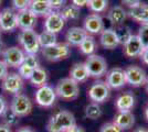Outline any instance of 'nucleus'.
Returning <instances> with one entry per match:
<instances>
[{
	"instance_id": "1",
	"label": "nucleus",
	"mask_w": 148,
	"mask_h": 132,
	"mask_svg": "<svg viewBox=\"0 0 148 132\" xmlns=\"http://www.w3.org/2000/svg\"><path fill=\"white\" fill-rule=\"evenodd\" d=\"M76 125L75 117L68 110H61L54 113L47 125L48 132H65Z\"/></svg>"
},
{
	"instance_id": "2",
	"label": "nucleus",
	"mask_w": 148,
	"mask_h": 132,
	"mask_svg": "<svg viewBox=\"0 0 148 132\" xmlns=\"http://www.w3.org/2000/svg\"><path fill=\"white\" fill-rule=\"evenodd\" d=\"M56 96L63 100H74L80 95V87L79 84L72 78H62L56 84Z\"/></svg>"
},
{
	"instance_id": "3",
	"label": "nucleus",
	"mask_w": 148,
	"mask_h": 132,
	"mask_svg": "<svg viewBox=\"0 0 148 132\" xmlns=\"http://www.w3.org/2000/svg\"><path fill=\"white\" fill-rule=\"evenodd\" d=\"M19 43L25 54H36L41 50L38 33L33 30H21L18 35Z\"/></svg>"
},
{
	"instance_id": "4",
	"label": "nucleus",
	"mask_w": 148,
	"mask_h": 132,
	"mask_svg": "<svg viewBox=\"0 0 148 132\" xmlns=\"http://www.w3.org/2000/svg\"><path fill=\"white\" fill-rule=\"evenodd\" d=\"M84 65L88 72L90 77L93 78H101L107 73V62L105 61L104 57L97 54H92L87 56Z\"/></svg>"
},
{
	"instance_id": "5",
	"label": "nucleus",
	"mask_w": 148,
	"mask_h": 132,
	"mask_svg": "<svg viewBox=\"0 0 148 132\" xmlns=\"http://www.w3.org/2000/svg\"><path fill=\"white\" fill-rule=\"evenodd\" d=\"M41 53L45 60L50 62H58L71 55V46L68 43H56L49 47L41 49Z\"/></svg>"
},
{
	"instance_id": "6",
	"label": "nucleus",
	"mask_w": 148,
	"mask_h": 132,
	"mask_svg": "<svg viewBox=\"0 0 148 132\" xmlns=\"http://www.w3.org/2000/svg\"><path fill=\"white\" fill-rule=\"evenodd\" d=\"M88 98L93 101V102H97V104H102L105 102L110 98L111 96V88L108 87V85L106 82L103 81H96L91 85V87L88 88Z\"/></svg>"
},
{
	"instance_id": "7",
	"label": "nucleus",
	"mask_w": 148,
	"mask_h": 132,
	"mask_svg": "<svg viewBox=\"0 0 148 132\" xmlns=\"http://www.w3.org/2000/svg\"><path fill=\"white\" fill-rule=\"evenodd\" d=\"M34 99H36V102L41 107H52L56 100V89H53V87L45 84L43 86L38 88L36 95H34Z\"/></svg>"
},
{
	"instance_id": "8",
	"label": "nucleus",
	"mask_w": 148,
	"mask_h": 132,
	"mask_svg": "<svg viewBox=\"0 0 148 132\" xmlns=\"http://www.w3.org/2000/svg\"><path fill=\"white\" fill-rule=\"evenodd\" d=\"M10 108L18 117H25L32 111V101L27 95L20 93L13 96Z\"/></svg>"
},
{
	"instance_id": "9",
	"label": "nucleus",
	"mask_w": 148,
	"mask_h": 132,
	"mask_svg": "<svg viewBox=\"0 0 148 132\" xmlns=\"http://www.w3.org/2000/svg\"><path fill=\"white\" fill-rule=\"evenodd\" d=\"M25 53L18 46H10L7 47L2 53L3 62L7 64L8 67H14L18 68L25 61Z\"/></svg>"
},
{
	"instance_id": "10",
	"label": "nucleus",
	"mask_w": 148,
	"mask_h": 132,
	"mask_svg": "<svg viewBox=\"0 0 148 132\" xmlns=\"http://www.w3.org/2000/svg\"><path fill=\"white\" fill-rule=\"evenodd\" d=\"M125 70V76H126V83L130 84L133 87H140L143 85H145L147 75L146 72L136 65H130Z\"/></svg>"
},
{
	"instance_id": "11",
	"label": "nucleus",
	"mask_w": 148,
	"mask_h": 132,
	"mask_svg": "<svg viewBox=\"0 0 148 132\" xmlns=\"http://www.w3.org/2000/svg\"><path fill=\"white\" fill-rule=\"evenodd\" d=\"M18 28L17 12L12 8H5L0 11V29L3 32H12Z\"/></svg>"
},
{
	"instance_id": "12",
	"label": "nucleus",
	"mask_w": 148,
	"mask_h": 132,
	"mask_svg": "<svg viewBox=\"0 0 148 132\" xmlns=\"http://www.w3.org/2000/svg\"><path fill=\"white\" fill-rule=\"evenodd\" d=\"M23 88V78L18 73H8L2 79V89L9 94H20Z\"/></svg>"
},
{
	"instance_id": "13",
	"label": "nucleus",
	"mask_w": 148,
	"mask_h": 132,
	"mask_svg": "<svg viewBox=\"0 0 148 132\" xmlns=\"http://www.w3.org/2000/svg\"><path fill=\"white\" fill-rule=\"evenodd\" d=\"M106 84L111 89H121L124 87L126 83L125 70L121 67H114L106 73Z\"/></svg>"
},
{
	"instance_id": "14",
	"label": "nucleus",
	"mask_w": 148,
	"mask_h": 132,
	"mask_svg": "<svg viewBox=\"0 0 148 132\" xmlns=\"http://www.w3.org/2000/svg\"><path fill=\"white\" fill-rule=\"evenodd\" d=\"M83 29L87 32V34H101L104 30V21L99 13H91L84 19Z\"/></svg>"
},
{
	"instance_id": "15",
	"label": "nucleus",
	"mask_w": 148,
	"mask_h": 132,
	"mask_svg": "<svg viewBox=\"0 0 148 132\" xmlns=\"http://www.w3.org/2000/svg\"><path fill=\"white\" fill-rule=\"evenodd\" d=\"M64 25H65V20L63 19V17L59 11H52L49 16H47L43 23L44 30L56 34L63 30Z\"/></svg>"
},
{
	"instance_id": "16",
	"label": "nucleus",
	"mask_w": 148,
	"mask_h": 132,
	"mask_svg": "<svg viewBox=\"0 0 148 132\" xmlns=\"http://www.w3.org/2000/svg\"><path fill=\"white\" fill-rule=\"evenodd\" d=\"M143 50H144V45L138 38V35L132 34L130 38L123 44L124 54L127 57H130V58L140 56Z\"/></svg>"
},
{
	"instance_id": "17",
	"label": "nucleus",
	"mask_w": 148,
	"mask_h": 132,
	"mask_svg": "<svg viewBox=\"0 0 148 132\" xmlns=\"http://www.w3.org/2000/svg\"><path fill=\"white\" fill-rule=\"evenodd\" d=\"M17 17H18V28H20L21 30H33L36 28L38 17L29 8L18 11Z\"/></svg>"
},
{
	"instance_id": "18",
	"label": "nucleus",
	"mask_w": 148,
	"mask_h": 132,
	"mask_svg": "<svg viewBox=\"0 0 148 132\" xmlns=\"http://www.w3.org/2000/svg\"><path fill=\"white\" fill-rule=\"evenodd\" d=\"M99 42H101V45L107 50H113L119 45L117 33L114 29H104L101 32Z\"/></svg>"
},
{
	"instance_id": "19",
	"label": "nucleus",
	"mask_w": 148,
	"mask_h": 132,
	"mask_svg": "<svg viewBox=\"0 0 148 132\" xmlns=\"http://www.w3.org/2000/svg\"><path fill=\"white\" fill-rule=\"evenodd\" d=\"M127 14L132 19L140 23V24H148V5L140 2L136 6L130 8Z\"/></svg>"
},
{
	"instance_id": "20",
	"label": "nucleus",
	"mask_w": 148,
	"mask_h": 132,
	"mask_svg": "<svg viewBox=\"0 0 148 132\" xmlns=\"http://www.w3.org/2000/svg\"><path fill=\"white\" fill-rule=\"evenodd\" d=\"M87 35V32L80 26H72L70 28L66 34H65V40L66 43L70 46H79L82 41L85 39V37Z\"/></svg>"
},
{
	"instance_id": "21",
	"label": "nucleus",
	"mask_w": 148,
	"mask_h": 132,
	"mask_svg": "<svg viewBox=\"0 0 148 132\" xmlns=\"http://www.w3.org/2000/svg\"><path fill=\"white\" fill-rule=\"evenodd\" d=\"M134 106H135V96L130 91L121 94L115 100V107L118 111H130Z\"/></svg>"
},
{
	"instance_id": "22",
	"label": "nucleus",
	"mask_w": 148,
	"mask_h": 132,
	"mask_svg": "<svg viewBox=\"0 0 148 132\" xmlns=\"http://www.w3.org/2000/svg\"><path fill=\"white\" fill-rule=\"evenodd\" d=\"M113 122L122 130H128L135 125V116L130 111H118Z\"/></svg>"
},
{
	"instance_id": "23",
	"label": "nucleus",
	"mask_w": 148,
	"mask_h": 132,
	"mask_svg": "<svg viewBox=\"0 0 148 132\" xmlns=\"http://www.w3.org/2000/svg\"><path fill=\"white\" fill-rule=\"evenodd\" d=\"M127 16L128 14L126 12V10L121 6L112 7L107 12V18L110 20V22L115 26L123 25L125 20L127 19Z\"/></svg>"
},
{
	"instance_id": "24",
	"label": "nucleus",
	"mask_w": 148,
	"mask_h": 132,
	"mask_svg": "<svg viewBox=\"0 0 148 132\" xmlns=\"http://www.w3.org/2000/svg\"><path fill=\"white\" fill-rule=\"evenodd\" d=\"M29 9L37 17H47L53 11L48 0H31Z\"/></svg>"
},
{
	"instance_id": "25",
	"label": "nucleus",
	"mask_w": 148,
	"mask_h": 132,
	"mask_svg": "<svg viewBox=\"0 0 148 132\" xmlns=\"http://www.w3.org/2000/svg\"><path fill=\"white\" fill-rule=\"evenodd\" d=\"M88 77L90 75H88V72H87L84 63L79 62V63L73 64V66L70 69V78H72L77 84L86 82Z\"/></svg>"
},
{
	"instance_id": "26",
	"label": "nucleus",
	"mask_w": 148,
	"mask_h": 132,
	"mask_svg": "<svg viewBox=\"0 0 148 132\" xmlns=\"http://www.w3.org/2000/svg\"><path fill=\"white\" fill-rule=\"evenodd\" d=\"M48 72L43 68V67H41V66H39L37 68L34 69V72H33V74L32 76L30 77V81L31 84L33 85V86H36V87H41V86H43L47 84L48 82Z\"/></svg>"
},
{
	"instance_id": "27",
	"label": "nucleus",
	"mask_w": 148,
	"mask_h": 132,
	"mask_svg": "<svg viewBox=\"0 0 148 132\" xmlns=\"http://www.w3.org/2000/svg\"><path fill=\"white\" fill-rule=\"evenodd\" d=\"M80 47V51L82 54L86 55V56H90L95 53V51L97 50V43L95 41V39L93 38L92 35L87 34L85 39L82 41V43L79 45Z\"/></svg>"
},
{
	"instance_id": "28",
	"label": "nucleus",
	"mask_w": 148,
	"mask_h": 132,
	"mask_svg": "<svg viewBox=\"0 0 148 132\" xmlns=\"http://www.w3.org/2000/svg\"><path fill=\"white\" fill-rule=\"evenodd\" d=\"M61 16L63 17V19L65 21H75L80 18V8H77L76 6H74L72 3L70 5H65L61 9Z\"/></svg>"
},
{
	"instance_id": "29",
	"label": "nucleus",
	"mask_w": 148,
	"mask_h": 132,
	"mask_svg": "<svg viewBox=\"0 0 148 132\" xmlns=\"http://www.w3.org/2000/svg\"><path fill=\"white\" fill-rule=\"evenodd\" d=\"M38 38H39V43H40L41 49L49 47V46H52V45L58 43V41H56L58 38H56V33H52V32H49L47 30H44L40 34H38Z\"/></svg>"
},
{
	"instance_id": "30",
	"label": "nucleus",
	"mask_w": 148,
	"mask_h": 132,
	"mask_svg": "<svg viewBox=\"0 0 148 132\" xmlns=\"http://www.w3.org/2000/svg\"><path fill=\"white\" fill-rule=\"evenodd\" d=\"M84 112H85V117L91 120L99 119V118H101V116L103 113L102 112V108H101L99 104H97V102H91V104H88L86 107H85Z\"/></svg>"
},
{
	"instance_id": "31",
	"label": "nucleus",
	"mask_w": 148,
	"mask_h": 132,
	"mask_svg": "<svg viewBox=\"0 0 148 132\" xmlns=\"http://www.w3.org/2000/svg\"><path fill=\"white\" fill-rule=\"evenodd\" d=\"M87 7L94 13L105 12L108 8V0H88Z\"/></svg>"
},
{
	"instance_id": "32",
	"label": "nucleus",
	"mask_w": 148,
	"mask_h": 132,
	"mask_svg": "<svg viewBox=\"0 0 148 132\" xmlns=\"http://www.w3.org/2000/svg\"><path fill=\"white\" fill-rule=\"evenodd\" d=\"M2 122L5 123V125H7L8 127H16L18 126L19 123V118L20 117H18L16 113L13 112L12 110H11V108L8 107L5 110V112L2 113Z\"/></svg>"
},
{
	"instance_id": "33",
	"label": "nucleus",
	"mask_w": 148,
	"mask_h": 132,
	"mask_svg": "<svg viewBox=\"0 0 148 132\" xmlns=\"http://www.w3.org/2000/svg\"><path fill=\"white\" fill-rule=\"evenodd\" d=\"M116 33H117L118 40H119V43L124 44L128 39L130 38V35L133 34L130 32V29L128 26H125V25H119L117 26V29L115 30Z\"/></svg>"
},
{
	"instance_id": "34",
	"label": "nucleus",
	"mask_w": 148,
	"mask_h": 132,
	"mask_svg": "<svg viewBox=\"0 0 148 132\" xmlns=\"http://www.w3.org/2000/svg\"><path fill=\"white\" fill-rule=\"evenodd\" d=\"M34 69L36 68H32L30 66H28V65H25V64L22 63L18 67V74L21 76L23 79H30V77L32 76V74H33Z\"/></svg>"
},
{
	"instance_id": "35",
	"label": "nucleus",
	"mask_w": 148,
	"mask_h": 132,
	"mask_svg": "<svg viewBox=\"0 0 148 132\" xmlns=\"http://www.w3.org/2000/svg\"><path fill=\"white\" fill-rule=\"evenodd\" d=\"M138 38L142 41L144 47L148 46V24H142L138 31Z\"/></svg>"
},
{
	"instance_id": "36",
	"label": "nucleus",
	"mask_w": 148,
	"mask_h": 132,
	"mask_svg": "<svg viewBox=\"0 0 148 132\" xmlns=\"http://www.w3.org/2000/svg\"><path fill=\"white\" fill-rule=\"evenodd\" d=\"M11 3H12V9L13 10H25L28 9L30 7L31 0H11Z\"/></svg>"
},
{
	"instance_id": "37",
	"label": "nucleus",
	"mask_w": 148,
	"mask_h": 132,
	"mask_svg": "<svg viewBox=\"0 0 148 132\" xmlns=\"http://www.w3.org/2000/svg\"><path fill=\"white\" fill-rule=\"evenodd\" d=\"M23 64L30 66L32 68H37L40 66V63H39V60L36 54H25V61H23Z\"/></svg>"
},
{
	"instance_id": "38",
	"label": "nucleus",
	"mask_w": 148,
	"mask_h": 132,
	"mask_svg": "<svg viewBox=\"0 0 148 132\" xmlns=\"http://www.w3.org/2000/svg\"><path fill=\"white\" fill-rule=\"evenodd\" d=\"M99 132H123V130L121 128H118L114 122H107L102 126Z\"/></svg>"
},
{
	"instance_id": "39",
	"label": "nucleus",
	"mask_w": 148,
	"mask_h": 132,
	"mask_svg": "<svg viewBox=\"0 0 148 132\" xmlns=\"http://www.w3.org/2000/svg\"><path fill=\"white\" fill-rule=\"evenodd\" d=\"M48 1H49V3L51 5L53 10L62 9L66 3V0H48Z\"/></svg>"
},
{
	"instance_id": "40",
	"label": "nucleus",
	"mask_w": 148,
	"mask_h": 132,
	"mask_svg": "<svg viewBox=\"0 0 148 132\" xmlns=\"http://www.w3.org/2000/svg\"><path fill=\"white\" fill-rule=\"evenodd\" d=\"M8 74V66L3 61H0V79H3Z\"/></svg>"
},
{
	"instance_id": "41",
	"label": "nucleus",
	"mask_w": 148,
	"mask_h": 132,
	"mask_svg": "<svg viewBox=\"0 0 148 132\" xmlns=\"http://www.w3.org/2000/svg\"><path fill=\"white\" fill-rule=\"evenodd\" d=\"M7 108H8V104H7L6 99L2 96H0V117L2 116V113L5 112Z\"/></svg>"
},
{
	"instance_id": "42",
	"label": "nucleus",
	"mask_w": 148,
	"mask_h": 132,
	"mask_svg": "<svg viewBox=\"0 0 148 132\" xmlns=\"http://www.w3.org/2000/svg\"><path fill=\"white\" fill-rule=\"evenodd\" d=\"M87 2H88V0H71V3L76 6L77 8H80V9L82 7L87 6Z\"/></svg>"
},
{
	"instance_id": "43",
	"label": "nucleus",
	"mask_w": 148,
	"mask_h": 132,
	"mask_svg": "<svg viewBox=\"0 0 148 132\" xmlns=\"http://www.w3.org/2000/svg\"><path fill=\"white\" fill-rule=\"evenodd\" d=\"M121 1H122V3H124L125 6L130 7V8H132V7H134L142 2L140 0H121Z\"/></svg>"
},
{
	"instance_id": "44",
	"label": "nucleus",
	"mask_w": 148,
	"mask_h": 132,
	"mask_svg": "<svg viewBox=\"0 0 148 132\" xmlns=\"http://www.w3.org/2000/svg\"><path fill=\"white\" fill-rule=\"evenodd\" d=\"M140 57H142V61L144 62V64L148 65V46L144 47L142 54H140Z\"/></svg>"
},
{
	"instance_id": "45",
	"label": "nucleus",
	"mask_w": 148,
	"mask_h": 132,
	"mask_svg": "<svg viewBox=\"0 0 148 132\" xmlns=\"http://www.w3.org/2000/svg\"><path fill=\"white\" fill-rule=\"evenodd\" d=\"M65 132H85V130H84L82 127L77 126V125H75V126L72 127L71 129H69L68 131H65Z\"/></svg>"
},
{
	"instance_id": "46",
	"label": "nucleus",
	"mask_w": 148,
	"mask_h": 132,
	"mask_svg": "<svg viewBox=\"0 0 148 132\" xmlns=\"http://www.w3.org/2000/svg\"><path fill=\"white\" fill-rule=\"evenodd\" d=\"M16 132H36V130L32 129L31 127H22V128H19Z\"/></svg>"
},
{
	"instance_id": "47",
	"label": "nucleus",
	"mask_w": 148,
	"mask_h": 132,
	"mask_svg": "<svg viewBox=\"0 0 148 132\" xmlns=\"http://www.w3.org/2000/svg\"><path fill=\"white\" fill-rule=\"evenodd\" d=\"M0 132H12L11 128L5 123H0Z\"/></svg>"
},
{
	"instance_id": "48",
	"label": "nucleus",
	"mask_w": 148,
	"mask_h": 132,
	"mask_svg": "<svg viewBox=\"0 0 148 132\" xmlns=\"http://www.w3.org/2000/svg\"><path fill=\"white\" fill-rule=\"evenodd\" d=\"M133 132H148V130L145 129V128H143V127H138V128H136Z\"/></svg>"
},
{
	"instance_id": "49",
	"label": "nucleus",
	"mask_w": 148,
	"mask_h": 132,
	"mask_svg": "<svg viewBox=\"0 0 148 132\" xmlns=\"http://www.w3.org/2000/svg\"><path fill=\"white\" fill-rule=\"evenodd\" d=\"M3 51H5V44H3L2 42H1V41H0V55H2Z\"/></svg>"
},
{
	"instance_id": "50",
	"label": "nucleus",
	"mask_w": 148,
	"mask_h": 132,
	"mask_svg": "<svg viewBox=\"0 0 148 132\" xmlns=\"http://www.w3.org/2000/svg\"><path fill=\"white\" fill-rule=\"evenodd\" d=\"M145 118H146L148 121V106L146 107V109H145Z\"/></svg>"
},
{
	"instance_id": "51",
	"label": "nucleus",
	"mask_w": 148,
	"mask_h": 132,
	"mask_svg": "<svg viewBox=\"0 0 148 132\" xmlns=\"http://www.w3.org/2000/svg\"><path fill=\"white\" fill-rule=\"evenodd\" d=\"M145 86H146V90H147V93H148V77H147V79H146V83H145Z\"/></svg>"
},
{
	"instance_id": "52",
	"label": "nucleus",
	"mask_w": 148,
	"mask_h": 132,
	"mask_svg": "<svg viewBox=\"0 0 148 132\" xmlns=\"http://www.w3.org/2000/svg\"><path fill=\"white\" fill-rule=\"evenodd\" d=\"M1 35H2V31H1V29H0V41H1Z\"/></svg>"
},
{
	"instance_id": "53",
	"label": "nucleus",
	"mask_w": 148,
	"mask_h": 132,
	"mask_svg": "<svg viewBox=\"0 0 148 132\" xmlns=\"http://www.w3.org/2000/svg\"><path fill=\"white\" fill-rule=\"evenodd\" d=\"M0 3H1V0H0Z\"/></svg>"
}]
</instances>
